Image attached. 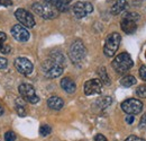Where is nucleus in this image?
<instances>
[{"mask_svg":"<svg viewBox=\"0 0 146 141\" xmlns=\"http://www.w3.org/2000/svg\"><path fill=\"white\" fill-rule=\"evenodd\" d=\"M33 11L44 19H54L58 15L57 8L47 2H34L32 5Z\"/></svg>","mask_w":146,"mask_h":141,"instance_id":"obj_1","label":"nucleus"},{"mask_svg":"<svg viewBox=\"0 0 146 141\" xmlns=\"http://www.w3.org/2000/svg\"><path fill=\"white\" fill-rule=\"evenodd\" d=\"M111 66H112V68L115 69L116 72H118V73H125V72H127L134 66V62H133L130 55L127 52H123L120 53V54H118L112 60Z\"/></svg>","mask_w":146,"mask_h":141,"instance_id":"obj_2","label":"nucleus"},{"mask_svg":"<svg viewBox=\"0 0 146 141\" xmlns=\"http://www.w3.org/2000/svg\"><path fill=\"white\" fill-rule=\"evenodd\" d=\"M69 56L74 64H76V66L81 64L87 56V49H86L84 44L81 41L73 42L72 45L70 46V50H69Z\"/></svg>","mask_w":146,"mask_h":141,"instance_id":"obj_3","label":"nucleus"},{"mask_svg":"<svg viewBox=\"0 0 146 141\" xmlns=\"http://www.w3.org/2000/svg\"><path fill=\"white\" fill-rule=\"evenodd\" d=\"M120 41H121V36L119 33H111L107 36L106 41H105V45H104V53L107 56H113L115 53L117 52L119 45H120Z\"/></svg>","mask_w":146,"mask_h":141,"instance_id":"obj_4","label":"nucleus"},{"mask_svg":"<svg viewBox=\"0 0 146 141\" xmlns=\"http://www.w3.org/2000/svg\"><path fill=\"white\" fill-rule=\"evenodd\" d=\"M43 71H44V75L46 78L54 79V78L60 77L63 73V66H61L54 61H52L51 59H48L43 64Z\"/></svg>","mask_w":146,"mask_h":141,"instance_id":"obj_5","label":"nucleus"},{"mask_svg":"<svg viewBox=\"0 0 146 141\" xmlns=\"http://www.w3.org/2000/svg\"><path fill=\"white\" fill-rule=\"evenodd\" d=\"M121 109L128 115L139 114L143 111V103L136 98H128L121 103Z\"/></svg>","mask_w":146,"mask_h":141,"instance_id":"obj_6","label":"nucleus"},{"mask_svg":"<svg viewBox=\"0 0 146 141\" xmlns=\"http://www.w3.org/2000/svg\"><path fill=\"white\" fill-rule=\"evenodd\" d=\"M18 91L19 94L21 95V97L26 102H28L31 104H36V103H38L39 97L36 95L35 89H34V87L32 85H29V84H21V85H19Z\"/></svg>","mask_w":146,"mask_h":141,"instance_id":"obj_7","label":"nucleus"},{"mask_svg":"<svg viewBox=\"0 0 146 141\" xmlns=\"http://www.w3.org/2000/svg\"><path fill=\"white\" fill-rule=\"evenodd\" d=\"M15 17L17 18L20 25H23L26 28H32L35 26V19L33 17V15L26 9H23V8L17 9L15 11Z\"/></svg>","mask_w":146,"mask_h":141,"instance_id":"obj_8","label":"nucleus"},{"mask_svg":"<svg viewBox=\"0 0 146 141\" xmlns=\"http://www.w3.org/2000/svg\"><path fill=\"white\" fill-rule=\"evenodd\" d=\"M14 64H15V68L17 69L19 73H21L24 76H29L34 70V64L27 58L19 56L15 60Z\"/></svg>","mask_w":146,"mask_h":141,"instance_id":"obj_9","label":"nucleus"},{"mask_svg":"<svg viewBox=\"0 0 146 141\" xmlns=\"http://www.w3.org/2000/svg\"><path fill=\"white\" fill-rule=\"evenodd\" d=\"M72 10H73V14L75 15L76 18H83L93 11V6H92V3H90V2L79 1V2H75L73 5Z\"/></svg>","mask_w":146,"mask_h":141,"instance_id":"obj_10","label":"nucleus"},{"mask_svg":"<svg viewBox=\"0 0 146 141\" xmlns=\"http://www.w3.org/2000/svg\"><path fill=\"white\" fill-rule=\"evenodd\" d=\"M101 90H102V83L99 79H90V80L84 83L83 91L87 96L100 94Z\"/></svg>","mask_w":146,"mask_h":141,"instance_id":"obj_11","label":"nucleus"},{"mask_svg":"<svg viewBox=\"0 0 146 141\" xmlns=\"http://www.w3.org/2000/svg\"><path fill=\"white\" fill-rule=\"evenodd\" d=\"M11 35L16 41L21 43L27 42L29 40V32L27 31L26 27H24L20 24H16L11 27Z\"/></svg>","mask_w":146,"mask_h":141,"instance_id":"obj_12","label":"nucleus"},{"mask_svg":"<svg viewBox=\"0 0 146 141\" xmlns=\"http://www.w3.org/2000/svg\"><path fill=\"white\" fill-rule=\"evenodd\" d=\"M120 27H121V30L124 31V33H126V34H133V33H135L136 30H137V24H136V21L133 20V19L123 17Z\"/></svg>","mask_w":146,"mask_h":141,"instance_id":"obj_13","label":"nucleus"},{"mask_svg":"<svg viewBox=\"0 0 146 141\" xmlns=\"http://www.w3.org/2000/svg\"><path fill=\"white\" fill-rule=\"evenodd\" d=\"M61 87L64 91H66L68 94H73L75 90H76V85L75 83L73 81L71 78L69 77H65V78H62L61 80Z\"/></svg>","mask_w":146,"mask_h":141,"instance_id":"obj_14","label":"nucleus"},{"mask_svg":"<svg viewBox=\"0 0 146 141\" xmlns=\"http://www.w3.org/2000/svg\"><path fill=\"white\" fill-rule=\"evenodd\" d=\"M47 105L52 109L58 111V109H61L64 106V101L61 97H58V96H51L47 99Z\"/></svg>","mask_w":146,"mask_h":141,"instance_id":"obj_15","label":"nucleus"},{"mask_svg":"<svg viewBox=\"0 0 146 141\" xmlns=\"http://www.w3.org/2000/svg\"><path fill=\"white\" fill-rule=\"evenodd\" d=\"M127 7H128L127 0H117V1L112 5L110 11H111L112 15H118V14L123 13Z\"/></svg>","mask_w":146,"mask_h":141,"instance_id":"obj_16","label":"nucleus"},{"mask_svg":"<svg viewBox=\"0 0 146 141\" xmlns=\"http://www.w3.org/2000/svg\"><path fill=\"white\" fill-rule=\"evenodd\" d=\"M137 83V80H136V78L134 77V76H125V77H123L121 79H120V85L123 86V87H131L133 85H135Z\"/></svg>","mask_w":146,"mask_h":141,"instance_id":"obj_17","label":"nucleus"},{"mask_svg":"<svg viewBox=\"0 0 146 141\" xmlns=\"http://www.w3.org/2000/svg\"><path fill=\"white\" fill-rule=\"evenodd\" d=\"M98 76H99V78H100L99 80H100L101 83H104V84H106V85H109L110 84L108 73H107V71H106V69H105L104 67L99 68V70H98Z\"/></svg>","mask_w":146,"mask_h":141,"instance_id":"obj_18","label":"nucleus"},{"mask_svg":"<svg viewBox=\"0 0 146 141\" xmlns=\"http://www.w3.org/2000/svg\"><path fill=\"white\" fill-rule=\"evenodd\" d=\"M111 102H112L111 97L106 96V97H101V98H99V99L97 101V105L99 106L100 108H106V107H108V106L111 104Z\"/></svg>","mask_w":146,"mask_h":141,"instance_id":"obj_19","label":"nucleus"},{"mask_svg":"<svg viewBox=\"0 0 146 141\" xmlns=\"http://www.w3.org/2000/svg\"><path fill=\"white\" fill-rule=\"evenodd\" d=\"M16 103H17L16 104V111H17L18 115L19 116H25L26 115V109H25V106H24V102L20 103V98H18Z\"/></svg>","mask_w":146,"mask_h":141,"instance_id":"obj_20","label":"nucleus"},{"mask_svg":"<svg viewBox=\"0 0 146 141\" xmlns=\"http://www.w3.org/2000/svg\"><path fill=\"white\" fill-rule=\"evenodd\" d=\"M51 132H52V129H51V126L47 125V124H43V125L39 128V134L43 136V137L48 136Z\"/></svg>","mask_w":146,"mask_h":141,"instance_id":"obj_21","label":"nucleus"},{"mask_svg":"<svg viewBox=\"0 0 146 141\" xmlns=\"http://www.w3.org/2000/svg\"><path fill=\"white\" fill-rule=\"evenodd\" d=\"M136 94L137 96H139L141 98H146V85H141L136 89Z\"/></svg>","mask_w":146,"mask_h":141,"instance_id":"obj_22","label":"nucleus"},{"mask_svg":"<svg viewBox=\"0 0 146 141\" xmlns=\"http://www.w3.org/2000/svg\"><path fill=\"white\" fill-rule=\"evenodd\" d=\"M5 140L6 141H15L16 140V134L13 131H8L5 133Z\"/></svg>","mask_w":146,"mask_h":141,"instance_id":"obj_23","label":"nucleus"},{"mask_svg":"<svg viewBox=\"0 0 146 141\" xmlns=\"http://www.w3.org/2000/svg\"><path fill=\"white\" fill-rule=\"evenodd\" d=\"M11 51V46L10 45H8V44H1L0 45V52L3 53V54H8V53H10Z\"/></svg>","mask_w":146,"mask_h":141,"instance_id":"obj_24","label":"nucleus"},{"mask_svg":"<svg viewBox=\"0 0 146 141\" xmlns=\"http://www.w3.org/2000/svg\"><path fill=\"white\" fill-rule=\"evenodd\" d=\"M123 17L129 18V19H133V20L137 21V20L139 19V15H138L137 13H126V14H125Z\"/></svg>","mask_w":146,"mask_h":141,"instance_id":"obj_25","label":"nucleus"},{"mask_svg":"<svg viewBox=\"0 0 146 141\" xmlns=\"http://www.w3.org/2000/svg\"><path fill=\"white\" fill-rule=\"evenodd\" d=\"M138 73H139V76H141V78L146 81V67L145 66H142L141 68H139V71H138Z\"/></svg>","mask_w":146,"mask_h":141,"instance_id":"obj_26","label":"nucleus"},{"mask_svg":"<svg viewBox=\"0 0 146 141\" xmlns=\"http://www.w3.org/2000/svg\"><path fill=\"white\" fill-rule=\"evenodd\" d=\"M7 66H8V61H7V59L0 56V69H6Z\"/></svg>","mask_w":146,"mask_h":141,"instance_id":"obj_27","label":"nucleus"},{"mask_svg":"<svg viewBox=\"0 0 146 141\" xmlns=\"http://www.w3.org/2000/svg\"><path fill=\"white\" fill-rule=\"evenodd\" d=\"M0 6H5V7L13 6V1L11 0H0Z\"/></svg>","mask_w":146,"mask_h":141,"instance_id":"obj_28","label":"nucleus"},{"mask_svg":"<svg viewBox=\"0 0 146 141\" xmlns=\"http://www.w3.org/2000/svg\"><path fill=\"white\" fill-rule=\"evenodd\" d=\"M6 40H7L6 33L0 32V45H1V44H5V43H6Z\"/></svg>","mask_w":146,"mask_h":141,"instance_id":"obj_29","label":"nucleus"},{"mask_svg":"<svg viewBox=\"0 0 146 141\" xmlns=\"http://www.w3.org/2000/svg\"><path fill=\"white\" fill-rule=\"evenodd\" d=\"M94 141H108V140H107V138H106L105 136H102V134H97V136L94 137Z\"/></svg>","mask_w":146,"mask_h":141,"instance_id":"obj_30","label":"nucleus"},{"mask_svg":"<svg viewBox=\"0 0 146 141\" xmlns=\"http://www.w3.org/2000/svg\"><path fill=\"white\" fill-rule=\"evenodd\" d=\"M125 141H145V140H143V139H141V138H138L136 136H130Z\"/></svg>","mask_w":146,"mask_h":141,"instance_id":"obj_31","label":"nucleus"},{"mask_svg":"<svg viewBox=\"0 0 146 141\" xmlns=\"http://www.w3.org/2000/svg\"><path fill=\"white\" fill-rule=\"evenodd\" d=\"M126 122L128 124H131L134 122V115H127V117H126Z\"/></svg>","mask_w":146,"mask_h":141,"instance_id":"obj_32","label":"nucleus"},{"mask_svg":"<svg viewBox=\"0 0 146 141\" xmlns=\"http://www.w3.org/2000/svg\"><path fill=\"white\" fill-rule=\"evenodd\" d=\"M45 2H47V3H51V5H53V6H56L58 2H60V0H44Z\"/></svg>","mask_w":146,"mask_h":141,"instance_id":"obj_33","label":"nucleus"},{"mask_svg":"<svg viewBox=\"0 0 146 141\" xmlns=\"http://www.w3.org/2000/svg\"><path fill=\"white\" fill-rule=\"evenodd\" d=\"M145 125H146V115H144L143 119L141 120V125H139V126L143 128V126H145Z\"/></svg>","mask_w":146,"mask_h":141,"instance_id":"obj_34","label":"nucleus"},{"mask_svg":"<svg viewBox=\"0 0 146 141\" xmlns=\"http://www.w3.org/2000/svg\"><path fill=\"white\" fill-rule=\"evenodd\" d=\"M2 114H3V107L0 105V116H1Z\"/></svg>","mask_w":146,"mask_h":141,"instance_id":"obj_35","label":"nucleus"},{"mask_svg":"<svg viewBox=\"0 0 146 141\" xmlns=\"http://www.w3.org/2000/svg\"><path fill=\"white\" fill-rule=\"evenodd\" d=\"M107 1H111V0H107Z\"/></svg>","mask_w":146,"mask_h":141,"instance_id":"obj_36","label":"nucleus"}]
</instances>
